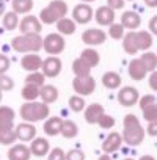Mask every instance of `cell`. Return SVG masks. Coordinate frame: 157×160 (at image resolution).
I'll return each instance as SVG.
<instances>
[{"instance_id":"cell-53","label":"cell","mask_w":157,"mask_h":160,"mask_svg":"<svg viewBox=\"0 0 157 160\" xmlns=\"http://www.w3.org/2000/svg\"><path fill=\"white\" fill-rule=\"evenodd\" d=\"M0 102H2V90H0Z\"/></svg>"},{"instance_id":"cell-49","label":"cell","mask_w":157,"mask_h":160,"mask_svg":"<svg viewBox=\"0 0 157 160\" xmlns=\"http://www.w3.org/2000/svg\"><path fill=\"white\" fill-rule=\"evenodd\" d=\"M5 14V0H0V16Z\"/></svg>"},{"instance_id":"cell-24","label":"cell","mask_w":157,"mask_h":160,"mask_svg":"<svg viewBox=\"0 0 157 160\" xmlns=\"http://www.w3.org/2000/svg\"><path fill=\"white\" fill-rule=\"evenodd\" d=\"M49 149H50V146H49V141L46 138H35L32 141V146H30L32 154L36 155V157L47 155L49 154Z\"/></svg>"},{"instance_id":"cell-12","label":"cell","mask_w":157,"mask_h":160,"mask_svg":"<svg viewBox=\"0 0 157 160\" xmlns=\"http://www.w3.org/2000/svg\"><path fill=\"white\" fill-rule=\"evenodd\" d=\"M72 18L77 24H88L91 19H93V10L90 5L87 3H80V5H77L74 10H72Z\"/></svg>"},{"instance_id":"cell-28","label":"cell","mask_w":157,"mask_h":160,"mask_svg":"<svg viewBox=\"0 0 157 160\" xmlns=\"http://www.w3.org/2000/svg\"><path fill=\"white\" fill-rule=\"evenodd\" d=\"M72 72L75 74V77H88V75H91L90 72H91V68L78 57L77 60H74V63H72Z\"/></svg>"},{"instance_id":"cell-38","label":"cell","mask_w":157,"mask_h":160,"mask_svg":"<svg viewBox=\"0 0 157 160\" xmlns=\"http://www.w3.org/2000/svg\"><path fill=\"white\" fill-rule=\"evenodd\" d=\"M109 35L113 39H123L124 38V25L123 24H112L109 28Z\"/></svg>"},{"instance_id":"cell-6","label":"cell","mask_w":157,"mask_h":160,"mask_svg":"<svg viewBox=\"0 0 157 160\" xmlns=\"http://www.w3.org/2000/svg\"><path fill=\"white\" fill-rule=\"evenodd\" d=\"M72 88L78 96H88L91 93H94L96 90V82L91 75L88 77H75L72 80Z\"/></svg>"},{"instance_id":"cell-48","label":"cell","mask_w":157,"mask_h":160,"mask_svg":"<svg viewBox=\"0 0 157 160\" xmlns=\"http://www.w3.org/2000/svg\"><path fill=\"white\" fill-rule=\"evenodd\" d=\"M144 3H146L149 8H155V7H157V0H144Z\"/></svg>"},{"instance_id":"cell-15","label":"cell","mask_w":157,"mask_h":160,"mask_svg":"<svg viewBox=\"0 0 157 160\" xmlns=\"http://www.w3.org/2000/svg\"><path fill=\"white\" fill-rule=\"evenodd\" d=\"M94 19L99 25H112L115 24V10H112L109 5L107 7H99L94 13Z\"/></svg>"},{"instance_id":"cell-46","label":"cell","mask_w":157,"mask_h":160,"mask_svg":"<svg viewBox=\"0 0 157 160\" xmlns=\"http://www.w3.org/2000/svg\"><path fill=\"white\" fill-rule=\"evenodd\" d=\"M149 87L152 91H157V71L151 72V75H149Z\"/></svg>"},{"instance_id":"cell-35","label":"cell","mask_w":157,"mask_h":160,"mask_svg":"<svg viewBox=\"0 0 157 160\" xmlns=\"http://www.w3.org/2000/svg\"><path fill=\"white\" fill-rule=\"evenodd\" d=\"M44 80H46V75L43 74V71H36V72H30L27 77H25V83H32V85H36V87H44Z\"/></svg>"},{"instance_id":"cell-43","label":"cell","mask_w":157,"mask_h":160,"mask_svg":"<svg viewBox=\"0 0 157 160\" xmlns=\"http://www.w3.org/2000/svg\"><path fill=\"white\" fill-rule=\"evenodd\" d=\"M8 69H10V58L0 53V74H7Z\"/></svg>"},{"instance_id":"cell-9","label":"cell","mask_w":157,"mask_h":160,"mask_svg":"<svg viewBox=\"0 0 157 160\" xmlns=\"http://www.w3.org/2000/svg\"><path fill=\"white\" fill-rule=\"evenodd\" d=\"M138 101H140V94H138V90H137V88L124 87V88H121L119 93H118V102H119L123 107H132V105H135Z\"/></svg>"},{"instance_id":"cell-22","label":"cell","mask_w":157,"mask_h":160,"mask_svg":"<svg viewBox=\"0 0 157 160\" xmlns=\"http://www.w3.org/2000/svg\"><path fill=\"white\" fill-rule=\"evenodd\" d=\"M32 151L25 144H14L8 151V160H30Z\"/></svg>"},{"instance_id":"cell-45","label":"cell","mask_w":157,"mask_h":160,"mask_svg":"<svg viewBox=\"0 0 157 160\" xmlns=\"http://www.w3.org/2000/svg\"><path fill=\"white\" fill-rule=\"evenodd\" d=\"M146 132H148V135H151V137H157V119H155V121H151V122L148 124Z\"/></svg>"},{"instance_id":"cell-31","label":"cell","mask_w":157,"mask_h":160,"mask_svg":"<svg viewBox=\"0 0 157 160\" xmlns=\"http://www.w3.org/2000/svg\"><path fill=\"white\" fill-rule=\"evenodd\" d=\"M13 11L18 14H27L33 8V0H11Z\"/></svg>"},{"instance_id":"cell-20","label":"cell","mask_w":157,"mask_h":160,"mask_svg":"<svg viewBox=\"0 0 157 160\" xmlns=\"http://www.w3.org/2000/svg\"><path fill=\"white\" fill-rule=\"evenodd\" d=\"M14 130H16L18 138L22 140V141H30V140H33L35 135H36V127H35L32 122H22V124L16 126Z\"/></svg>"},{"instance_id":"cell-13","label":"cell","mask_w":157,"mask_h":160,"mask_svg":"<svg viewBox=\"0 0 157 160\" xmlns=\"http://www.w3.org/2000/svg\"><path fill=\"white\" fill-rule=\"evenodd\" d=\"M61 66H63V64H61V60H60L58 57H49V58L44 60L41 71H43V74H44L46 77L53 78V77H57V75L61 72Z\"/></svg>"},{"instance_id":"cell-11","label":"cell","mask_w":157,"mask_h":160,"mask_svg":"<svg viewBox=\"0 0 157 160\" xmlns=\"http://www.w3.org/2000/svg\"><path fill=\"white\" fill-rule=\"evenodd\" d=\"M105 39H107L105 32H102L99 28H88L82 35V41L87 46H99V44H104Z\"/></svg>"},{"instance_id":"cell-21","label":"cell","mask_w":157,"mask_h":160,"mask_svg":"<svg viewBox=\"0 0 157 160\" xmlns=\"http://www.w3.org/2000/svg\"><path fill=\"white\" fill-rule=\"evenodd\" d=\"M121 24L124 25V28L134 32V30H137V28L140 27L141 18H140L138 13H135V11H124L123 16H121Z\"/></svg>"},{"instance_id":"cell-42","label":"cell","mask_w":157,"mask_h":160,"mask_svg":"<svg viewBox=\"0 0 157 160\" xmlns=\"http://www.w3.org/2000/svg\"><path fill=\"white\" fill-rule=\"evenodd\" d=\"M66 160H85V154L78 149H71L66 154Z\"/></svg>"},{"instance_id":"cell-54","label":"cell","mask_w":157,"mask_h":160,"mask_svg":"<svg viewBox=\"0 0 157 160\" xmlns=\"http://www.w3.org/2000/svg\"><path fill=\"white\" fill-rule=\"evenodd\" d=\"M124 160H134V158H124Z\"/></svg>"},{"instance_id":"cell-29","label":"cell","mask_w":157,"mask_h":160,"mask_svg":"<svg viewBox=\"0 0 157 160\" xmlns=\"http://www.w3.org/2000/svg\"><path fill=\"white\" fill-rule=\"evenodd\" d=\"M39 98L43 99V102L52 104L58 99V90L53 85H44V87H41V96Z\"/></svg>"},{"instance_id":"cell-4","label":"cell","mask_w":157,"mask_h":160,"mask_svg":"<svg viewBox=\"0 0 157 160\" xmlns=\"http://www.w3.org/2000/svg\"><path fill=\"white\" fill-rule=\"evenodd\" d=\"M66 13H68V5L63 0H52V2L41 10L39 13V21L46 25H52V24H57L60 19L66 18Z\"/></svg>"},{"instance_id":"cell-16","label":"cell","mask_w":157,"mask_h":160,"mask_svg":"<svg viewBox=\"0 0 157 160\" xmlns=\"http://www.w3.org/2000/svg\"><path fill=\"white\" fill-rule=\"evenodd\" d=\"M43 60H41V57L39 55H36V53H27V55H24L22 57V60H21V66L25 69V71H28V72H36V71H39L41 68H43Z\"/></svg>"},{"instance_id":"cell-30","label":"cell","mask_w":157,"mask_h":160,"mask_svg":"<svg viewBox=\"0 0 157 160\" xmlns=\"http://www.w3.org/2000/svg\"><path fill=\"white\" fill-rule=\"evenodd\" d=\"M57 28H58V33H61V35H74L75 21L69 19V18H63L57 22Z\"/></svg>"},{"instance_id":"cell-40","label":"cell","mask_w":157,"mask_h":160,"mask_svg":"<svg viewBox=\"0 0 157 160\" xmlns=\"http://www.w3.org/2000/svg\"><path fill=\"white\" fill-rule=\"evenodd\" d=\"M98 124H99L102 129H112V127L115 126V118L110 116V115H104Z\"/></svg>"},{"instance_id":"cell-3","label":"cell","mask_w":157,"mask_h":160,"mask_svg":"<svg viewBox=\"0 0 157 160\" xmlns=\"http://www.w3.org/2000/svg\"><path fill=\"white\" fill-rule=\"evenodd\" d=\"M11 47L21 53H36L38 50L44 47V39L36 33H27V35L13 38Z\"/></svg>"},{"instance_id":"cell-32","label":"cell","mask_w":157,"mask_h":160,"mask_svg":"<svg viewBox=\"0 0 157 160\" xmlns=\"http://www.w3.org/2000/svg\"><path fill=\"white\" fill-rule=\"evenodd\" d=\"M2 25H3L7 30H14V28L19 25V14L14 13V11L5 13L3 18H2Z\"/></svg>"},{"instance_id":"cell-37","label":"cell","mask_w":157,"mask_h":160,"mask_svg":"<svg viewBox=\"0 0 157 160\" xmlns=\"http://www.w3.org/2000/svg\"><path fill=\"white\" fill-rule=\"evenodd\" d=\"M18 140L16 130H0V144H13Z\"/></svg>"},{"instance_id":"cell-47","label":"cell","mask_w":157,"mask_h":160,"mask_svg":"<svg viewBox=\"0 0 157 160\" xmlns=\"http://www.w3.org/2000/svg\"><path fill=\"white\" fill-rule=\"evenodd\" d=\"M149 30L152 35L157 36V16H152V19L149 21Z\"/></svg>"},{"instance_id":"cell-50","label":"cell","mask_w":157,"mask_h":160,"mask_svg":"<svg viewBox=\"0 0 157 160\" xmlns=\"http://www.w3.org/2000/svg\"><path fill=\"white\" fill-rule=\"evenodd\" d=\"M138 160H155V158H154L152 155H141Z\"/></svg>"},{"instance_id":"cell-19","label":"cell","mask_w":157,"mask_h":160,"mask_svg":"<svg viewBox=\"0 0 157 160\" xmlns=\"http://www.w3.org/2000/svg\"><path fill=\"white\" fill-rule=\"evenodd\" d=\"M104 115H105V112L101 104H91L85 108V121L88 124H98Z\"/></svg>"},{"instance_id":"cell-14","label":"cell","mask_w":157,"mask_h":160,"mask_svg":"<svg viewBox=\"0 0 157 160\" xmlns=\"http://www.w3.org/2000/svg\"><path fill=\"white\" fill-rule=\"evenodd\" d=\"M16 113L11 107H0V130H13L14 129Z\"/></svg>"},{"instance_id":"cell-2","label":"cell","mask_w":157,"mask_h":160,"mask_svg":"<svg viewBox=\"0 0 157 160\" xmlns=\"http://www.w3.org/2000/svg\"><path fill=\"white\" fill-rule=\"evenodd\" d=\"M123 140L129 146H138L144 140V129L135 115H126L123 121Z\"/></svg>"},{"instance_id":"cell-51","label":"cell","mask_w":157,"mask_h":160,"mask_svg":"<svg viewBox=\"0 0 157 160\" xmlns=\"http://www.w3.org/2000/svg\"><path fill=\"white\" fill-rule=\"evenodd\" d=\"M99 160H112V157H110L109 154H104V155H101V157H99Z\"/></svg>"},{"instance_id":"cell-8","label":"cell","mask_w":157,"mask_h":160,"mask_svg":"<svg viewBox=\"0 0 157 160\" xmlns=\"http://www.w3.org/2000/svg\"><path fill=\"white\" fill-rule=\"evenodd\" d=\"M64 38L61 33H50L44 38V50L49 55H58L64 50Z\"/></svg>"},{"instance_id":"cell-41","label":"cell","mask_w":157,"mask_h":160,"mask_svg":"<svg viewBox=\"0 0 157 160\" xmlns=\"http://www.w3.org/2000/svg\"><path fill=\"white\" fill-rule=\"evenodd\" d=\"M47 160H66V154L63 152V149L60 148H53L49 152V158Z\"/></svg>"},{"instance_id":"cell-39","label":"cell","mask_w":157,"mask_h":160,"mask_svg":"<svg viewBox=\"0 0 157 160\" xmlns=\"http://www.w3.org/2000/svg\"><path fill=\"white\" fill-rule=\"evenodd\" d=\"M13 88H14L13 78L7 74H0V90L2 91H11Z\"/></svg>"},{"instance_id":"cell-55","label":"cell","mask_w":157,"mask_h":160,"mask_svg":"<svg viewBox=\"0 0 157 160\" xmlns=\"http://www.w3.org/2000/svg\"><path fill=\"white\" fill-rule=\"evenodd\" d=\"M129 2H134V0H129Z\"/></svg>"},{"instance_id":"cell-10","label":"cell","mask_w":157,"mask_h":160,"mask_svg":"<svg viewBox=\"0 0 157 160\" xmlns=\"http://www.w3.org/2000/svg\"><path fill=\"white\" fill-rule=\"evenodd\" d=\"M41 28H43V22L35 18V16H25L21 24H19V30L22 35H27V33H36L39 35L41 33Z\"/></svg>"},{"instance_id":"cell-33","label":"cell","mask_w":157,"mask_h":160,"mask_svg":"<svg viewBox=\"0 0 157 160\" xmlns=\"http://www.w3.org/2000/svg\"><path fill=\"white\" fill-rule=\"evenodd\" d=\"M77 133H78V127H77V124L74 122V121H64L63 122V129H61V135L64 137V138H75L77 137Z\"/></svg>"},{"instance_id":"cell-44","label":"cell","mask_w":157,"mask_h":160,"mask_svg":"<svg viewBox=\"0 0 157 160\" xmlns=\"http://www.w3.org/2000/svg\"><path fill=\"white\" fill-rule=\"evenodd\" d=\"M107 5L112 10H121L124 7V0H107Z\"/></svg>"},{"instance_id":"cell-5","label":"cell","mask_w":157,"mask_h":160,"mask_svg":"<svg viewBox=\"0 0 157 160\" xmlns=\"http://www.w3.org/2000/svg\"><path fill=\"white\" fill-rule=\"evenodd\" d=\"M50 113L49 105L46 102H25L21 107V118L25 122H36V121H43L44 118H47Z\"/></svg>"},{"instance_id":"cell-34","label":"cell","mask_w":157,"mask_h":160,"mask_svg":"<svg viewBox=\"0 0 157 160\" xmlns=\"http://www.w3.org/2000/svg\"><path fill=\"white\" fill-rule=\"evenodd\" d=\"M148 69V72H154L155 68H157V53H152V52H143V55L140 57Z\"/></svg>"},{"instance_id":"cell-23","label":"cell","mask_w":157,"mask_h":160,"mask_svg":"<svg viewBox=\"0 0 157 160\" xmlns=\"http://www.w3.org/2000/svg\"><path fill=\"white\" fill-rule=\"evenodd\" d=\"M63 119L58 118V116H53V118H49L46 122H44V132L49 135V137H55L58 133H61V129H63Z\"/></svg>"},{"instance_id":"cell-18","label":"cell","mask_w":157,"mask_h":160,"mask_svg":"<svg viewBox=\"0 0 157 160\" xmlns=\"http://www.w3.org/2000/svg\"><path fill=\"white\" fill-rule=\"evenodd\" d=\"M123 135H119L118 132H112L105 140H104V143H102V151H104V154H112V152H115V151H118L119 148H121V144H123Z\"/></svg>"},{"instance_id":"cell-25","label":"cell","mask_w":157,"mask_h":160,"mask_svg":"<svg viewBox=\"0 0 157 160\" xmlns=\"http://www.w3.org/2000/svg\"><path fill=\"white\" fill-rule=\"evenodd\" d=\"M102 85L107 88V90H116L119 88L121 85V75L113 72V71H109L102 75Z\"/></svg>"},{"instance_id":"cell-7","label":"cell","mask_w":157,"mask_h":160,"mask_svg":"<svg viewBox=\"0 0 157 160\" xmlns=\"http://www.w3.org/2000/svg\"><path fill=\"white\" fill-rule=\"evenodd\" d=\"M140 108H141L143 118L148 122L157 119V99L152 94H146L140 99Z\"/></svg>"},{"instance_id":"cell-36","label":"cell","mask_w":157,"mask_h":160,"mask_svg":"<svg viewBox=\"0 0 157 160\" xmlns=\"http://www.w3.org/2000/svg\"><path fill=\"white\" fill-rule=\"evenodd\" d=\"M68 104H69V108L72 110V112H75V113H78V112H82L84 108H85V101H84V96H71L69 98V101H68Z\"/></svg>"},{"instance_id":"cell-26","label":"cell","mask_w":157,"mask_h":160,"mask_svg":"<svg viewBox=\"0 0 157 160\" xmlns=\"http://www.w3.org/2000/svg\"><path fill=\"white\" fill-rule=\"evenodd\" d=\"M80 58H82L91 69H93L94 66H98L99 61H101V55H99V52L94 50V49H85V50H82Z\"/></svg>"},{"instance_id":"cell-17","label":"cell","mask_w":157,"mask_h":160,"mask_svg":"<svg viewBox=\"0 0 157 160\" xmlns=\"http://www.w3.org/2000/svg\"><path fill=\"white\" fill-rule=\"evenodd\" d=\"M127 71H129V75H130L132 80H143L146 77V74H148V69H146V66H144L141 58L132 60L129 63V69Z\"/></svg>"},{"instance_id":"cell-1","label":"cell","mask_w":157,"mask_h":160,"mask_svg":"<svg viewBox=\"0 0 157 160\" xmlns=\"http://www.w3.org/2000/svg\"><path fill=\"white\" fill-rule=\"evenodd\" d=\"M152 46V36L148 32H129L123 38V49L129 55H135L137 52H146Z\"/></svg>"},{"instance_id":"cell-27","label":"cell","mask_w":157,"mask_h":160,"mask_svg":"<svg viewBox=\"0 0 157 160\" xmlns=\"http://www.w3.org/2000/svg\"><path fill=\"white\" fill-rule=\"evenodd\" d=\"M21 96H22L27 102L36 101V99L41 96V88L36 87V85H32V83H25V87H24L22 91H21Z\"/></svg>"},{"instance_id":"cell-52","label":"cell","mask_w":157,"mask_h":160,"mask_svg":"<svg viewBox=\"0 0 157 160\" xmlns=\"http://www.w3.org/2000/svg\"><path fill=\"white\" fill-rule=\"evenodd\" d=\"M80 2H84V3H91V2H94V0H80Z\"/></svg>"}]
</instances>
